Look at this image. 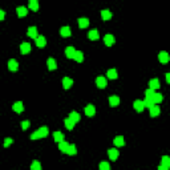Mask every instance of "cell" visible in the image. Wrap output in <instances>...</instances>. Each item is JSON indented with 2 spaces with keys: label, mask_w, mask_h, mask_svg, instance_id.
I'll return each mask as SVG.
<instances>
[{
  "label": "cell",
  "mask_w": 170,
  "mask_h": 170,
  "mask_svg": "<svg viewBox=\"0 0 170 170\" xmlns=\"http://www.w3.org/2000/svg\"><path fill=\"white\" fill-rule=\"evenodd\" d=\"M48 133H49L48 128H47V126H41V128H39L35 133H32V134H31V140L44 138V137H47V135H48Z\"/></svg>",
  "instance_id": "6da1fadb"
},
{
  "label": "cell",
  "mask_w": 170,
  "mask_h": 170,
  "mask_svg": "<svg viewBox=\"0 0 170 170\" xmlns=\"http://www.w3.org/2000/svg\"><path fill=\"white\" fill-rule=\"evenodd\" d=\"M158 60H160L161 64H166L170 61V55L167 52H165V51H162V52H160V55H158Z\"/></svg>",
  "instance_id": "7a4b0ae2"
},
{
  "label": "cell",
  "mask_w": 170,
  "mask_h": 170,
  "mask_svg": "<svg viewBox=\"0 0 170 170\" xmlns=\"http://www.w3.org/2000/svg\"><path fill=\"white\" fill-rule=\"evenodd\" d=\"M133 108H134V110L141 113V112L145 109V104H144V101H141V100H135L134 102H133Z\"/></svg>",
  "instance_id": "3957f363"
},
{
  "label": "cell",
  "mask_w": 170,
  "mask_h": 170,
  "mask_svg": "<svg viewBox=\"0 0 170 170\" xmlns=\"http://www.w3.org/2000/svg\"><path fill=\"white\" fill-rule=\"evenodd\" d=\"M96 85H97L100 89H104V88H106V85H108L106 79H105V77H102V76L97 77V79H96Z\"/></svg>",
  "instance_id": "277c9868"
},
{
  "label": "cell",
  "mask_w": 170,
  "mask_h": 170,
  "mask_svg": "<svg viewBox=\"0 0 170 170\" xmlns=\"http://www.w3.org/2000/svg\"><path fill=\"white\" fill-rule=\"evenodd\" d=\"M108 156H109V158L112 161H117L118 156H120V152H118V149H109L108 150Z\"/></svg>",
  "instance_id": "5b68a950"
},
{
  "label": "cell",
  "mask_w": 170,
  "mask_h": 170,
  "mask_svg": "<svg viewBox=\"0 0 170 170\" xmlns=\"http://www.w3.org/2000/svg\"><path fill=\"white\" fill-rule=\"evenodd\" d=\"M84 112H85V114H87L88 117H92V116H94V113H96V108L89 104L84 108Z\"/></svg>",
  "instance_id": "8992f818"
},
{
  "label": "cell",
  "mask_w": 170,
  "mask_h": 170,
  "mask_svg": "<svg viewBox=\"0 0 170 170\" xmlns=\"http://www.w3.org/2000/svg\"><path fill=\"white\" fill-rule=\"evenodd\" d=\"M161 87V84H160V80L158 79H152V80L149 81V88L153 90H157V89H160Z\"/></svg>",
  "instance_id": "52a82bcc"
},
{
  "label": "cell",
  "mask_w": 170,
  "mask_h": 170,
  "mask_svg": "<svg viewBox=\"0 0 170 170\" xmlns=\"http://www.w3.org/2000/svg\"><path fill=\"white\" fill-rule=\"evenodd\" d=\"M20 52L23 53V55H27V53L31 52V44L29 43H21L20 45Z\"/></svg>",
  "instance_id": "ba28073f"
},
{
  "label": "cell",
  "mask_w": 170,
  "mask_h": 170,
  "mask_svg": "<svg viewBox=\"0 0 170 170\" xmlns=\"http://www.w3.org/2000/svg\"><path fill=\"white\" fill-rule=\"evenodd\" d=\"M8 69L12 70V72H16V70L19 69V64L15 59H11L9 61H8Z\"/></svg>",
  "instance_id": "9c48e42d"
},
{
  "label": "cell",
  "mask_w": 170,
  "mask_h": 170,
  "mask_svg": "<svg viewBox=\"0 0 170 170\" xmlns=\"http://www.w3.org/2000/svg\"><path fill=\"white\" fill-rule=\"evenodd\" d=\"M12 109H14V112H16V113H21V112L24 110V105H23L21 101H18V102H15L14 104Z\"/></svg>",
  "instance_id": "30bf717a"
},
{
  "label": "cell",
  "mask_w": 170,
  "mask_h": 170,
  "mask_svg": "<svg viewBox=\"0 0 170 170\" xmlns=\"http://www.w3.org/2000/svg\"><path fill=\"white\" fill-rule=\"evenodd\" d=\"M104 43H105V45H108V47H112V45L114 44V36L113 35H105Z\"/></svg>",
  "instance_id": "8fae6325"
},
{
  "label": "cell",
  "mask_w": 170,
  "mask_h": 170,
  "mask_svg": "<svg viewBox=\"0 0 170 170\" xmlns=\"http://www.w3.org/2000/svg\"><path fill=\"white\" fill-rule=\"evenodd\" d=\"M28 36L36 40V39L39 37V35H37V28H36V27H29V28H28Z\"/></svg>",
  "instance_id": "7c38bea8"
},
{
  "label": "cell",
  "mask_w": 170,
  "mask_h": 170,
  "mask_svg": "<svg viewBox=\"0 0 170 170\" xmlns=\"http://www.w3.org/2000/svg\"><path fill=\"white\" fill-rule=\"evenodd\" d=\"M75 55H76V49L73 48V47H66V49H65V56L66 57H68V59H73Z\"/></svg>",
  "instance_id": "4fadbf2b"
},
{
  "label": "cell",
  "mask_w": 170,
  "mask_h": 170,
  "mask_svg": "<svg viewBox=\"0 0 170 170\" xmlns=\"http://www.w3.org/2000/svg\"><path fill=\"white\" fill-rule=\"evenodd\" d=\"M47 65H48V69H49V70H55L56 68H57L56 60H55V59H52V57H49V59L47 60Z\"/></svg>",
  "instance_id": "5bb4252c"
},
{
  "label": "cell",
  "mask_w": 170,
  "mask_h": 170,
  "mask_svg": "<svg viewBox=\"0 0 170 170\" xmlns=\"http://www.w3.org/2000/svg\"><path fill=\"white\" fill-rule=\"evenodd\" d=\"M113 142H114V145L117 146V148H120V146L125 145V140H124V137H122V135H117V137L113 140Z\"/></svg>",
  "instance_id": "9a60e30c"
},
{
  "label": "cell",
  "mask_w": 170,
  "mask_h": 170,
  "mask_svg": "<svg viewBox=\"0 0 170 170\" xmlns=\"http://www.w3.org/2000/svg\"><path fill=\"white\" fill-rule=\"evenodd\" d=\"M36 45H37L39 48H44L45 45H47V40H45L44 36H39L36 39Z\"/></svg>",
  "instance_id": "2e32d148"
},
{
  "label": "cell",
  "mask_w": 170,
  "mask_h": 170,
  "mask_svg": "<svg viewBox=\"0 0 170 170\" xmlns=\"http://www.w3.org/2000/svg\"><path fill=\"white\" fill-rule=\"evenodd\" d=\"M72 85H73V80H72V79H69V77H64V79H63V87H64V89H69Z\"/></svg>",
  "instance_id": "e0dca14e"
},
{
  "label": "cell",
  "mask_w": 170,
  "mask_h": 170,
  "mask_svg": "<svg viewBox=\"0 0 170 170\" xmlns=\"http://www.w3.org/2000/svg\"><path fill=\"white\" fill-rule=\"evenodd\" d=\"M109 104H110V106H118L120 105V97L118 96H110L109 97Z\"/></svg>",
  "instance_id": "ac0fdd59"
},
{
  "label": "cell",
  "mask_w": 170,
  "mask_h": 170,
  "mask_svg": "<svg viewBox=\"0 0 170 170\" xmlns=\"http://www.w3.org/2000/svg\"><path fill=\"white\" fill-rule=\"evenodd\" d=\"M101 18H102V20H110L112 19V12L109 9H102L101 11Z\"/></svg>",
  "instance_id": "d6986e66"
},
{
  "label": "cell",
  "mask_w": 170,
  "mask_h": 170,
  "mask_svg": "<svg viewBox=\"0 0 170 170\" xmlns=\"http://www.w3.org/2000/svg\"><path fill=\"white\" fill-rule=\"evenodd\" d=\"M60 35L63 36V37H69L72 35V32H70V28L69 27H63L60 29Z\"/></svg>",
  "instance_id": "ffe728a7"
},
{
  "label": "cell",
  "mask_w": 170,
  "mask_h": 170,
  "mask_svg": "<svg viewBox=\"0 0 170 170\" xmlns=\"http://www.w3.org/2000/svg\"><path fill=\"white\" fill-rule=\"evenodd\" d=\"M16 12H18L19 18H24V16H27V14H28V8H25V7H18V8H16Z\"/></svg>",
  "instance_id": "44dd1931"
},
{
  "label": "cell",
  "mask_w": 170,
  "mask_h": 170,
  "mask_svg": "<svg viewBox=\"0 0 170 170\" xmlns=\"http://www.w3.org/2000/svg\"><path fill=\"white\" fill-rule=\"evenodd\" d=\"M149 112H150V116L152 117H157V116H160V113H161V109H160V106H152L149 109Z\"/></svg>",
  "instance_id": "7402d4cb"
},
{
  "label": "cell",
  "mask_w": 170,
  "mask_h": 170,
  "mask_svg": "<svg viewBox=\"0 0 170 170\" xmlns=\"http://www.w3.org/2000/svg\"><path fill=\"white\" fill-rule=\"evenodd\" d=\"M88 37H89V40H98V39H100L98 31H96V29H92V31L88 33Z\"/></svg>",
  "instance_id": "603a6c76"
},
{
  "label": "cell",
  "mask_w": 170,
  "mask_h": 170,
  "mask_svg": "<svg viewBox=\"0 0 170 170\" xmlns=\"http://www.w3.org/2000/svg\"><path fill=\"white\" fill-rule=\"evenodd\" d=\"M88 25H89V20H88L87 18H81V19H79V27H80L81 29L87 28Z\"/></svg>",
  "instance_id": "cb8c5ba5"
},
{
  "label": "cell",
  "mask_w": 170,
  "mask_h": 170,
  "mask_svg": "<svg viewBox=\"0 0 170 170\" xmlns=\"http://www.w3.org/2000/svg\"><path fill=\"white\" fill-rule=\"evenodd\" d=\"M117 70L116 69H109L106 72V77L108 79H110V80H116V79H117Z\"/></svg>",
  "instance_id": "d4e9b609"
},
{
  "label": "cell",
  "mask_w": 170,
  "mask_h": 170,
  "mask_svg": "<svg viewBox=\"0 0 170 170\" xmlns=\"http://www.w3.org/2000/svg\"><path fill=\"white\" fill-rule=\"evenodd\" d=\"M69 118L70 120H72L73 122H75V124H77V122L80 121V114H79V113H77V112H70L69 113Z\"/></svg>",
  "instance_id": "484cf974"
},
{
  "label": "cell",
  "mask_w": 170,
  "mask_h": 170,
  "mask_svg": "<svg viewBox=\"0 0 170 170\" xmlns=\"http://www.w3.org/2000/svg\"><path fill=\"white\" fill-rule=\"evenodd\" d=\"M161 165H163L165 167H167V169L170 170V157L169 156H163L162 158H161Z\"/></svg>",
  "instance_id": "4316f807"
},
{
  "label": "cell",
  "mask_w": 170,
  "mask_h": 170,
  "mask_svg": "<svg viewBox=\"0 0 170 170\" xmlns=\"http://www.w3.org/2000/svg\"><path fill=\"white\" fill-rule=\"evenodd\" d=\"M53 140H55L56 142H61V141H64V134L61 132H55L53 133Z\"/></svg>",
  "instance_id": "83f0119b"
},
{
  "label": "cell",
  "mask_w": 170,
  "mask_h": 170,
  "mask_svg": "<svg viewBox=\"0 0 170 170\" xmlns=\"http://www.w3.org/2000/svg\"><path fill=\"white\" fill-rule=\"evenodd\" d=\"M68 148H69V144L66 142V141H61V142L59 144V149H60V152L66 153V150H68Z\"/></svg>",
  "instance_id": "f1b7e54d"
},
{
  "label": "cell",
  "mask_w": 170,
  "mask_h": 170,
  "mask_svg": "<svg viewBox=\"0 0 170 170\" xmlns=\"http://www.w3.org/2000/svg\"><path fill=\"white\" fill-rule=\"evenodd\" d=\"M28 8L32 11H37L39 9V3H37V0H31L29 1V4H28Z\"/></svg>",
  "instance_id": "f546056e"
},
{
  "label": "cell",
  "mask_w": 170,
  "mask_h": 170,
  "mask_svg": "<svg viewBox=\"0 0 170 170\" xmlns=\"http://www.w3.org/2000/svg\"><path fill=\"white\" fill-rule=\"evenodd\" d=\"M75 61H77V63H81L84 60V53L81 52V51H76V55H75Z\"/></svg>",
  "instance_id": "4dcf8cb0"
},
{
  "label": "cell",
  "mask_w": 170,
  "mask_h": 170,
  "mask_svg": "<svg viewBox=\"0 0 170 170\" xmlns=\"http://www.w3.org/2000/svg\"><path fill=\"white\" fill-rule=\"evenodd\" d=\"M64 124H65L66 129H69V130H72V129L75 128V122H73L70 118H66V120H64Z\"/></svg>",
  "instance_id": "1f68e13d"
},
{
  "label": "cell",
  "mask_w": 170,
  "mask_h": 170,
  "mask_svg": "<svg viewBox=\"0 0 170 170\" xmlns=\"http://www.w3.org/2000/svg\"><path fill=\"white\" fill-rule=\"evenodd\" d=\"M162 100H163V97H162V94H161V93H156V94H154V97H153L154 104H161Z\"/></svg>",
  "instance_id": "d6a6232c"
},
{
  "label": "cell",
  "mask_w": 170,
  "mask_h": 170,
  "mask_svg": "<svg viewBox=\"0 0 170 170\" xmlns=\"http://www.w3.org/2000/svg\"><path fill=\"white\" fill-rule=\"evenodd\" d=\"M77 153V149L75 145H69V148H68V150H66V154H69V156H75Z\"/></svg>",
  "instance_id": "836d02e7"
},
{
  "label": "cell",
  "mask_w": 170,
  "mask_h": 170,
  "mask_svg": "<svg viewBox=\"0 0 170 170\" xmlns=\"http://www.w3.org/2000/svg\"><path fill=\"white\" fill-rule=\"evenodd\" d=\"M144 104H145V108H152V106H154V101H153V98H145V101H144Z\"/></svg>",
  "instance_id": "e575fe53"
},
{
  "label": "cell",
  "mask_w": 170,
  "mask_h": 170,
  "mask_svg": "<svg viewBox=\"0 0 170 170\" xmlns=\"http://www.w3.org/2000/svg\"><path fill=\"white\" fill-rule=\"evenodd\" d=\"M31 170H41V165L39 161H33L31 165Z\"/></svg>",
  "instance_id": "d590c367"
},
{
  "label": "cell",
  "mask_w": 170,
  "mask_h": 170,
  "mask_svg": "<svg viewBox=\"0 0 170 170\" xmlns=\"http://www.w3.org/2000/svg\"><path fill=\"white\" fill-rule=\"evenodd\" d=\"M154 94H156V92H154V90L153 89H146L145 90V96H146V98H153L154 97Z\"/></svg>",
  "instance_id": "8d00e7d4"
},
{
  "label": "cell",
  "mask_w": 170,
  "mask_h": 170,
  "mask_svg": "<svg viewBox=\"0 0 170 170\" xmlns=\"http://www.w3.org/2000/svg\"><path fill=\"white\" fill-rule=\"evenodd\" d=\"M98 169L100 170H110V165H109V163L108 162H101L100 163V166H98Z\"/></svg>",
  "instance_id": "74e56055"
},
{
  "label": "cell",
  "mask_w": 170,
  "mask_h": 170,
  "mask_svg": "<svg viewBox=\"0 0 170 170\" xmlns=\"http://www.w3.org/2000/svg\"><path fill=\"white\" fill-rule=\"evenodd\" d=\"M29 125H31L29 121H23L21 122V129H23V130H27V129L29 128Z\"/></svg>",
  "instance_id": "f35d334b"
},
{
  "label": "cell",
  "mask_w": 170,
  "mask_h": 170,
  "mask_svg": "<svg viewBox=\"0 0 170 170\" xmlns=\"http://www.w3.org/2000/svg\"><path fill=\"white\" fill-rule=\"evenodd\" d=\"M12 142H14V140H12V138H5V140H4V146L7 148V146H9Z\"/></svg>",
  "instance_id": "ab89813d"
},
{
  "label": "cell",
  "mask_w": 170,
  "mask_h": 170,
  "mask_svg": "<svg viewBox=\"0 0 170 170\" xmlns=\"http://www.w3.org/2000/svg\"><path fill=\"white\" fill-rule=\"evenodd\" d=\"M4 16H5L4 11H0V20H4Z\"/></svg>",
  "instance_id": "60d3db41"
},
{
  "label": "cell",
  "mask_w": 170,
  "mask_h": 170,
  "mask_svg": "<svg viewBox=\"0 0 170 170\" xmlns=\"http://www.w3.org/2000/svg\"><path fill=\"white\" fill-rule=\"evenodd\" d=\"M158 170H169V169H167V167H165L163 165H160V166H158Z\"/></svg>",
  "instance_id": "b9f144b4"
},
{
  "label": "cell",
  "mask_w": 170,
  "mask_h": 170,
  "mask_svg": "<svg viewBox=\"0 0 170 170\" xmlns=\"http://www.w3.org/2000/svg\"><path fill=\"white\" fill-rule=\"evenodd\" d=\"M166 83L170 84V73H167V75H166Z\"/></svg>",
  "instance_id": "7bdbcfd3"
}]
</instances>
